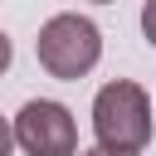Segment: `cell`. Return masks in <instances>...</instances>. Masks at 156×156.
Here are the masks:
<instances>
[{
  "mask_svg": "<svg viewBox=\"0 0 156 156\" xmlns=\"http://www.w3.org/2000/svg\"><path fill=\"white\" fill-rule=\"evenodd\" d=\"M93 136H98L102 151L136 156L151 141V98H146V88L132 83V78L102 83L98 98H93Z\"/></svg>",
  "mask_w": 156,
  "mask_h": 156,
  "instance_id": "6da1fadb",
  "label": "cell"
},
{
  "mask_svg": "<svg viewBox=\"0 0 156 156\" xmlns=\"http://www.w3.org/2000/svg\"><path fill=\"white\" fill-rule=\"evenodd\" d=\"M34 54H39V63H44L49 78L78 83L83 73L98 68V58H102V34H98V24H93L88 15H54V20L39 29Z\"/></svg>",
  "mask_w": 156,
  "mask_h": 156,
  "instance_id": "7a4b0ae2",
  "label": "cell"
},
{
  "mask_svg": "<svg viewBox=\"0 0 156 156\" xmlns=\"http://www.w3.org/2000/svg\"><path fill=\"white\" fill-rule=\"evenodd\" d=\"M10 132H15V146L29 151V156H78V122L54 98L24 102Z\"/></svg>",
  "mask_w": 156,
  "mask_h": 156,
  "instance_id": "3957f363",
  "label": "cell"
},
{
  "mask_svg": "<svg viewBox=\"0 0 156 156\" xmlns=\"http://www.w3.org/2000/svg\"><path fill=\"white\" fill-rule=\"evenodd\" d=\"M141 34H146V44L156 49V0H146V5H141Z\"/></svg>",
  "mask_w": 156,
  "mask_h": 156,
  "instance_id": "277c9868",
  "label": "cell"
},
{
  "mask_svg": "<svg viewBox=\"0 0 156 156\" xmlns=\"http://www.w3.org/2000/svg\"><path fill=\"white\" fill-rule=\"evenodd\" d=\"M10 146H15V132H10V122L0 117V156H10Z\"/></svg>",
  "mask_w": 156,
  "mask_h": 156,
  "instance_id": "5b68a950",
  "label": "cell"
},
{
  "mask_svg": "<svg viewBox=\"0 0 156 156\" xmlns=\"http://www.w3.org/2000/svg\"><path fill=\"white\" fill-rule=\"evenodd\" d=\"M10 58H15V49H10V39H5V34H0V73H5V68H10Z\"/></svg>",
  "mask_w": 156,
  "mask_h": 156,
  "instance_id": "8992f818",
  "label": "cell"
},
{
  "mask_svg": "<svg viewBox=\"0 0 156 156\" xmlns=\"http://www.w3.org/2000/svg\"><path fill=\"white\" fill-rule=\"evenodd\" d=\"M78 156H122V151H102V146H93V151H78Z\"/></svg>",
  "mask_w": 156,
  "mask_h": 156,
  "instance_id": "52a82bcc",
  "label": "cell"
},
{
  "mask_svg": "<svg viewBox=\"0 0 156 156\" xmlns=\"http://www.w3.org/2000/svg\"><path fill=\"white\" fill-rule=\"evenodd\" d=\"M98 5H107V0H98Z\"/></svg>",
  "mask_w": 156,
  "mask_h": 156,
  "instance_id": "ba28073f",
  "label": "cell"
}]
</instances>
